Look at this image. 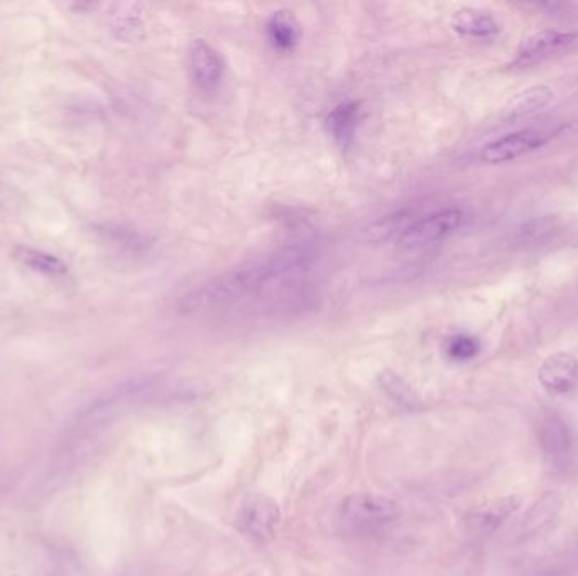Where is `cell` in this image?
Here are the masks:
<instances>
[{
  "label": "cell",
  "instance_id": "1",
  "mask_svg": "<svg viewBox=\"0 0 578 576\" xmlns=\"http://www.w3.org/2000/svg\"><path fill=\"white\" fill-rule=\"evenodd\" d=\"M313 259L315 250L308 242H295L269 250L190 289L178 301V310L183 315L227 310L284 281L296 279L300 272L310 267Z\"/></svg>",
  "mask_w": 578,
  "mask_h": 576
},
{
  "label": "cell",
  "instance_id": "2",
  "mask_svg": "<svg viewBox=\"0 0 578 576\" xmlns=\"http://www.w3.org/2000/svg\"><path fill=\"white\" fill-rule=\"evenodd\" d=\"M161 387V379L154 375H144L129 381L117 384L109 391H105L102 396L97 397L88 409L83 411L78 419L80 431L92 430L99 424H104L117 414L126 411L134 404L141 403L146 397L153 396L154 392Z\"/></svg>",
  "mask_w": 578,
  "mask_h": 576
},
{
  "label": "cell",
  "instance_id": "3",
  "mask_svg": "<svg viewBox=\"0 0 578 576\" xmlns=\"http://www.w3.org/2000/svg\"><path fill=\"white\" fill-rule=\"evenodd\" d=\"M399 507L394 500L377 494H352L339 507V522L350 534H374L396 522Z\"/></svg>",
  "mask_w": 578,
  "mask_h": 576
},
{
  "label": "cell",
  "instance_id": "4",
  "mask_svg": "<svg viewBox=\"0 0 578 576\" xmlns=\"http://www.w3.org/2000/svg\"><path fill=\"white\" fill-rule=\"evenodd\" d=\"M465 215L460 208L448 207L433 210V212L416 215L415 220L409 223L408 229L399 237L398 245L401 250L425 249L430 245L440 244L455 234L464 225Z\"/></svg>",
  "mask_w": 578,
  "mask_h": 576
},
{
  "label": "cell",
  "instance_id": "5",
  "mask_svg": "<svg viewBox=\"0 0 578 576\" xmlns=\"http://www.w3.org/2000/svg\"><path fill=\"white\" fill-rule=\"evenodd\" d=\"M538 445L548 467L567 473L577 462V443L567 421L558 413H545L538 423Z\"/></svg>",
  "mask_w": 578,
  "mask_h": 576
},
{
  "label": "cell",
  "instance_id": "6",
  "mask_svg": "<svg viewBox=\"0 0 578 576\" xmlns=\"http://www.w3.org/2000/svg\"><path fill=\"white\" fill-rule=\"evenodd\" d=\"M281 512L276 502L264 494L247 495L240 504L235 526L254 543H268L278 531Z\"/></svg>",
  "mask_w": 578,
  "mask_h": 576
},
{
  "label": "cell",
  "instance_id": "7",
  "mask_svg": "<svg viewBox=\"0 0 578 576\" xmlns=\"http://www.w3.org/2000/svg\"><path fill=\"white\" fill-rule=\"evenodd\" d=\"M548 141H550V136L538 129L509 132L506 136L497 137L494 141L487 142L486 146H482L479 159L489 166L513 163L524 156L540 151L548 144Z\"/></svg>",
  "mask_w": 578,
  "mask_h": 576
},
{
  "label": "cell",
  "instance_id": "8",
  "mask_svg": "<svg viewBox=\"0 0 578 576\" xmlns=\"http://www.w3.org/2000/svg\"><path fill=\"white\" fill-rule=\"evenodd\" d=\"M578 39V33L560 31V29H543L524 39L513 61L509 63L511 70H528L531 66L541 65L543 61L560 55L570 48Z\"/></svg>",
  "mask_w": 578,
  "mask_h": 576
},
{
  "label": "cell",
  "instance_id": "9",
  "mask_svg": "<svg viewBox=\"0 0 578 576\" xmlns=\"http://www.w3.org/2000/svg\"><path fill=\"white\" fill-rule=\"evenodd\" d=\"M188 71L191 82L197 85L198 90L212 95L224 82V58L212 44L203 39H195L188 48Z\"/></svg>",
  "mask_w": 578,
  "mask_h": 576
},
{
  "label": "cell",
  "instance_id": "10",
  "mask_svg": "<svg viewBox=\"0 0 578 576\" xmlns=\"http://www.w3.org/2000/svg\"><path fill=\"white\" fill-rule=\"evenodd\" d=\"M538 381L550 394H567L577 386L578 360L568 352L551 354L538 369Z\"/></svg>",
  "mask_w": 578,
  "mask_h": 576
},
{
  "label": "cell",
  "instance_id": "11",
  "mask_svg": "<svg viewBox=\"0 0 578 576\" xmlns=\"http://www.w3.org/2000/svg\"><path fill=\"white\" fill-rule=\"evenodd\" d=\"M452 29L460 38L491 41L501 33V24L489 11L477 7H462L453 12Z\"/></svg>",
  "mask_w": 578,
  "mask_h": 576
},
{
  "label": "cell",
  "instance_id": "12",
  "mask_svg": "<svg viewBox=\"0 0 578 576\" xmlns=\"http://www.w3.org/2000/svg\"><path fill=\"white\" fill-rule=\"evenodd\" d=\"M553 97L555 93L546 85L528 88L511 98V102L506 107V119L523 120L540 114L541 110H545L553 102Z\"/></svg>",
  "mask_w": 578,
  "mask_h": 576
},
{
  "label": "cell",
  "instance_id": "13",
  "mask_svg": "<svg viewBox=\"0 0 578 576\" xmlns=\"http://www.w3.org/2000/svg\"><path fill=\"white\" fill-rule=\"evenodd\" d=\"M518 507V497L506 495V497L491 500V502H487L486 506L480 507L479 511L475 512L472 522L480 533H494L501 528L504 522L508 521L509 517L513 516L514 512L518 511Z\"/></svg>",
  "mask_w": 578,
  "mask_h": 576
},
{
  "label": "cell",
  "instance_id": "14",
  "mask_svg": "<svg viewBox=\"0 0 578 576\" xmlns=\"http://www.w3.org/2000/svg\"><path fill=\"white\" fill-rule=\"evenodd\" d=\"M560 506H562V500L558 499L557 495L551 492L543 495L524 516L523 524H521V534L524 538L538 536L545 529L550 528L551 522L555 521V517L560 512Z\"/></svg>",
  "mask_w": 578,
  "mask_h": 576
},
{
  "label": "cell",
  "instance_id": "15",
  "mask_svg": "<svg viewBox=\"0 0 578 576\" xmlns=\"http://www.w3.org/2000/svg\"><path fill=\"white\" fill-rule=\"evenodd\" d=\"M328 132L340 146H349L354 141L359 125V105L354 102H342L330 112L327 119Z\"/></svg>",
  "mask_w": 578,
  "mask_h": 576
},
{
  "label": "cell",
  "instance_id": "16",
  "mask_svg": "<svg viewBox=\"0 0 578 576\" xmlns=\"http://www.w3.org/2000/svg\"><path fill=\"white\" fill-rule=\"evenodd\" d=\"M268 39L278 51H291L300 41V24L288 11L274 12L266 26Z\"/></svg>",
  "mask_w": 578,
  "mask_h": 576
},
{
  "label": "cell",
  "instance_id": "17",
  "mask_svg": "<svg viewBox=\"0 0 578 576\" xmlns=\"http://www.w3.org/2000/svg\"><path fill=\"white\" fill-rule=\"evenodd\" d=\"M415 218L416 213L409 208L379 218L366 230L367 240L374 242V244H382V242H389V240L398 242L399 237L404 234V230L408 229L409 223L413 222Z\"/></svg>",
  "mask_w": 578,
  "mask_h": 576
},
{
  "label": "cell",
  "instance_id": "18",
  "mask_svg": "<svg viewBox=\"0 0 578 576\" xmlns=\"http://www.w3.org/2000/svg\"><path fill=\"white\" fill-rule=\"evenodd\" d=\"M17 261L21 262L22 266L28 267L31 271L48 276V278H60L65 276L68 272L65 262L48 254L44 250L33 249V247H17L14 252Z\"/></svg>",
  "mask_w": 578,
  "mask_h": 576
},
{
  "label": "cell",
  "instance_id": "19",
  "mask_svg": "<svg viewBox=\"0 0 578 576\" xmlns=\"http://www.w3.org/2000/svg\"><path fill=\"white\" fill-rule=\"evenodd\" d=\"M445 350H447L448 357L455 362H467V360H472L479 355L480 342L472 335L459 333V335L448 338Z\"/></svg>",
  "mask_w": 578,
  "mask_h": 576
},
{
  "label": "cell",
  "instance_id": "20",
  "mask_svg": "<svg viewBox=\"0 0 578 576\" xmlns=\"http://www.w3.org/2000/svg\"><path fill=\"white\" fill-rule=\"evenodd\" d=\"M558 230V218L546 215V217L535 218L526 223L523 229L519 230V240L526 242H543L546 237H550Z\"/></svg>",
  "mask_w": 578,
  "mask_h": 576
}]
</instances>
